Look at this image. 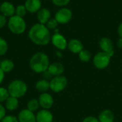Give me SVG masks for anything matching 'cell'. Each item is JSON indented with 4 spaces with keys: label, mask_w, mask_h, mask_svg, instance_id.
Segmentation results:
<instances>
[{
    "label": "cell",
    "mask_w": 122,
    "mask_h": 122,
    "mask_svg": "<svg viewBox=\"0 0 122 122\" xmlns=\"http://www.w3.org/2000/svg\"><path fill=\"white\" fill-rule=\"evenodd\" d=\"M53 119V114L47 109H41L36 115V122H52Z\"/></svg>",
    "instance_id": "13"
},
{
    "label": "cell",
    "mask_w": 122,
    "mask_h": 122,
    "mask_svg": "<svg viewBox=\"0 0 122 122\" xmlns=\"http://www.w3.org/2000/svg\"><path fill=\"white\" fill-rule=\"evenodd\" d=\"M118 34H119L120 38H122V23H121L120 25L119 26V28H118Z\"/></svg>",
    "instance_id": "35"
},
{
    "label": "cell",
    "mask_w": 122,
    "mask_h": 122,
    "mask_svg": "<svg viewBox=\"0 0 122 122\" xmlns=\"http://www.w3.org/2000/svg\"><path fill=\"white\" fill-rule=\"evenodd\" d=\"M43 74H44V79H51V77H52V75L48 71V70H46V71H45L44 72H43Z\"/></svg>",
    "instance_id": "33"
},
{
    "label": "cell",
    "mask_w": 122,
    "mask_h": 122,
    "mask_svg": "<svg viewBox=\"0 0 122 122\" xmlns=\"http://www.w3.org/2000/svg\"><path fill=\"white\" fill-rule=\"evenodd\" d=\"M29 37L36 45L45 46L48 44L51 38L49 29L41 24H34L29 31Z\"/></svg>",
    "instance_id": "1"
},
{
    "label": "cell",
    "mask_w": 122,
    "mask_h": 122,
    "mask_svg": "<svg viewBox=\"0 0 122 122\" xmlns=\"http://www.w3.org/2000/svg\"><path fill=\"white\" fill-rule=\"evenodd\" d=\"M51 42L53 45L59 50H64L68 45V43L64 36L59 33L54 34L51 37Z\"/></svg>",
    "instance_id": "9"
},
{
    "label": "cell",
    "mask_w": 122,
    "mask_h": 122,
    "mask_svg": "<svg viewBox=\"0 0 122 122\" xmlns=\"http://www.w3.org/2000/svg\"><path fill=\"white\" fill-rule=\"evenodd\" d=\"M48 71L52 75V76H56L61 75L64 71V67L62 64L59 62H54L49 65Z\"/></svg>",
    "instance_id": "14"
},
{
    "label": "cell",
    "mask_w": 122,
    "mask_h": 122,
    "mask_svg": "<svg viewBox=\"0 0 122 122\" xmlns=\"http://www.w3.org/2000/svg\"><path fill=\"white\" fill-rule=\"evenodd\" d=\"M98 119L99 122H114V115L111 110L105 109L99 114Z\"/></svg>",
    "instance_id": "17"
},
{
    "label": "cell",
    "mask_w": 122,
    "mask_h": 122,
    "mask_svg": "<svg viewBox=\"0 0 122 122\" xmlns=\"http://www.w3.org/2000/svg\"><path fill=\"white\" fill-rule=\"evenodd\" d=\"M19 107V100L17 98L9 96V97L5 102V108L6 109L13 112L16 110Z\"/></svg>",
    "instance_id": "19"
},
{
    "label": "cell",
    "mask_w": 122,
    "mask_h": 122,
    "mask_svg": "<svg viewBox=\"0 0 122 122\" xmlns=\"http://www.w3.org/2000/svg\"><path fill=\"white\" fill-rule=\"evenodd\" d=\"M8 27L13 34H21L26 30V23L22 17L14 15L9 20Z\"/></svg>",
    "instance_id": "4"
},
{
    "label": "cell",
    "mask_w": 122,
    "mask_h": 122,
    "mask_svg": "<svg viewBox=\"0 0 122 122\" xmlns=\"http://www.w3.org/2000/svg\"><path fill=\"white\" fill-rule=\"evenodd\" d=\"M8 50V44L5 39L0 37V56L4 55Z\"/></svg>",
    "instance_id": "25"
},
{
    "label": "cell",
    "mask_w": 122,
    "mask_h": 122,
    "mask_svg": "<svg viewBox=\"0 0 122 122\" xmlns=\"http://www.w3.org/2000/svg\"><path fill=\"white\" fill-rule=\"evenodd\" d=\"M26 11H27V10H26V7H25L24 5H19L16 8L15 14H16V16L23 18V16H24L26 15Z\"/></svg>",
    "instance_id": "26"
},
{
    "label": "cell",
    "mask_w": 122,
    "mask_h": 122,
    "mask_svg": "<svg viewBox=\"0 0 122 122\" xmlns=\"http://www.w3.org/2000/svg\"><path fill=\"white\" fill-rule=\"evenodd\" d=\"M45 1H47V0H45Z\"/></svg>",
    "instance_id": "39"
},
{
    "label": "cell",
    "mask_w": 122,
    "mask_h": 122,
    "mask_svg": "<svg viewBox=\"0 0 122 122\" xmlns=\"http://www.w3.org/2000/svg\"><path fill=\"white\" fill-rule=\"evenodd\" d=\"M110 59L111 56L108 54L104 51H101L97 53L94 56L93 62L96 68L99 69H104L109 66L110 63Z\"/></svg>",
    "instance_id": "6"
},
{
    "label": "cell",
    "mask_w": 122,
    "mask_h": 122,
    "mask_svg": "<svg viewBox=\"0 0 122 122\" xmlns=\"http://www.w3.org/2000/svg\"><path fill=\"white\" fill-rule=\"evenodd\" d=\"M0 11L4 16H13L15 14L16 9L12 4L8 1L3 2L0 6Z\"/></svg>",
    "instance_id": "12"
},
{
    "label": "cell",
    "mask_w": 122,
    "mask_h": 122,
    "mask_svg": "<svg viewBox=\"0 0 122 122\" xmlns=\"http://www.w3.org/2000/svg\"><path fill=\"white\" fill-rule=\"evenodd\" d=\"M99 46L104 52L108 54L111 57L113 56L114 51L113 44L110 39L107 37L102 38L99 41Z\"/></svg>",
    "instance_id": "10"
},
{
    "label": "cell",
    "mask_w": 122,
    "mask_h": 122,
    "mask_svg": "<svg viewBox=\"0 0 122 122\" xmlns=\"http://www.w3.org/2000/svg\"><path fill=\"white\" fill-rule=\"evenodd\" d=\"M58 24L59 23L55 19V18L54 19H50L46 23V27L49 29H55L57 27Z\"/></svg>",
    "instance_id": "27"
},
{
    "label": "cell",
    "mask_w": 122,
    "mask_h": 122,
    "mask_svg": "<svg viewBox=\"0 0 122 122\" xmlns=\"http://www.w3.org/2000/svg\"><path fill=\"white\" fill-rule=\"evenodd\" d=\"M19 122H36V115L27 109L21 110L18 114Z\"/></svg>",
    "instance_id": "11"
},
{
    "label": "cell",
    "mask_w": 122,
    "mask_h": 122,
    "mask_svg": "<svg viewBox=\"0 0 122 122\" xmlns=\"http://www.w3.org/2000/svg\"><path fill=\"white\" fill-rule=\"evenodd\" d=\"M56 55H57L59 57H61V56H62L61 53V52H59V51H57V52H56Z\"/></svg>",
    "instance_id": "37"
},
{
    "label": "cell",
    "mask_w": 122,
    "mask_h": 122,
    "mask_svg": "<svg viewBox=\"0 0 122 122\" xmlns=\"http://www.w3.org/2000/svg\"><path fill=\"white\" fill-rule=\"evenodd\" d=\"M71 17H72L71 11L67 8H62L59 9L55 15V19L57 21L59 24H61L68 23L71 20Z\"/></svg>",
    "instance_id": "7"
},
{
    "label": "cell",
    "mask_w": 122,
    "mask_h": 122,
    "mask_svg": "<svg viewBox=\"0 0 122 122\" xmlns=\"http://www.w3.org/2000/svg\"><path fill=\"white\" fill-rule=\"evenodd\" d=\"M31 69L37 74L46 71L50 65L48 56L43 52H37L34 54L29 61Z\"/></svg>",
    "instance_id": "2"
},
{
    "label": "cell",
    "mask_w": 122,
    "mask_h": 122,
    "mask_svg": "<svg viewBox=\"0 0 122 122\" xmlns=\"http://www.w3.org/2000/svg\"><path fill=\"white\" fill-rule=\"evenodd\" d=\"M79 59L81 61H84V62H88L90 61L91 58H92V55H91V53L87 51V50H82L79 54Z\"/></svg>",
    "instance_id": "23"
},
{
    "label": "cell",
    "mask_w": 122,
    "mask_h": 122,
    "mask_svg": "<svg viewBox=\"0 0 122 122\" xmlns=\"http://www.w3.org/2000/svg\"><path fill=\"white\" fill-rule=\"evenodd\" d=\"M49 84L50 89L55 93H59L65 89L68 84V80L64 76L60 75L52 78Z\"/></svg>",
    "instance_id": "5"
},
{
    "label": "cell",
    "mask_w": 122,
    "mask_h": 122,
    "mask_svg": "<svg viewBox=\"0 0 122 122\" xmlns=\"http://www.w3.org/2000/svg\"><path fill=\"white\" fill-rule=\"evenodd\" d=\"M82 122H99V121L97 118L90 116V117H86Z\"/></svg>",
    "instance_id": "31"
},
{
    "label": "cell",
    "mask_w": 122,
    "mask_h": 122,
    "mask_svg": "<svg viewBox=\"0 0 122 122\" xmlns=\"http://www.w3.org/2000/svg\"><path fill=\"white\" fill-rule=\"evenodd\" d=\"M9 94L7 89L0 86V103L5 102L6 100L9 97Z\"/></svg>",
    "instance_id": "24"
},
{
    "label": "cell",
    "mask_w": 122,
    "mask_h": 122,
    "mask_svg": "<svg viewBox=\"0 0 122 122\" xmlns=\"http://www.w3.org/2000/svg\"><path fill=\"white\" fill-rule=\"evenodd\" d=\"M70 0H52V2L58 6H65L69 3Z\"/></svg>",
    "instance_id": "29"
},
{
    "label": "cell",
    "mask_w": 122,
    "mask_h": 122,
    "mask_svg": "<svg viewBox=\"0 0 122 122\" xmlns=\"http://www.w3.org/2000/svg\"><path fill=\"white\" fill-rule=\"evenodd\" d=\"M1 122H19V120L18 118H16L13 115H8V116H5L2 119Z\"/></svg>",
    "instance_id": "28"
},
{
    "label": "cell",
    "mask_w": 122,
    "mask_h": 122,
    "mask_svg": "<svg viewBox=\"0 0 122 122\" xmlns=\"http://www.w3.org/2000/svg\"><path fill=\"white\" fill-rule=\"evenodd\" d=\"M6 116V108L0 103V122Z\"/></svg>",
    "instance_id": "30"
},
{
    "label": "cell",
    "mask_w": 122,
    "mask_h": 122,
    "mask_svg": "<svg viewBox=\"0 0 122 122\" xmlns=\"http://www.w3.org/2000/svg\"><path fill=\"white\" fill-rule=\"evenodd\" d=\"M4 76H5V73L0 68V84H2V82L4 79Z\"/></svg>",
    "instance_id": "34"
},
{
    "label": "cell",
    "mask_w": 122,
    "mask_h": 122,
    "mask_svg": "<svg viewBox=\"0 0 122 122\" xmlns=\"http://www.w3.org/2000/svg\"><path fill=\"white\" fill-rule=\"evenodd\" d=\"M117 46H118L119 48L122 49V38H120V39H119V41H118V42H117Z\"/></svg>",
    "instance_id": "36"
},
{
    "label": "cell",
    "mask_w": 122,
    "mask_h": 122,
    "mask_svg": "<svg viewBox=\"0 0 122 122\" xmlns=\"http://www.w3.org/2000/svg\"><path fill=\"white\" fill-rule=\"evenodd\" d=\"M54 122V121H53V122Z\"/></svg>",
    "instance_id": "38"
},
{
    "label": "cell",
    "mask_w": 122,
    "mask_h": 122,
    "mask_svg": "<svg viewBox=\"0 0 122 122\" xmlns=\"http://www.w3.org/2000/svg\"><path fill=\"white\" fill-rule=\"evenodd\" d=\"M7 89L11 97L19 99L26 94L28 87L24 81L20 79H15L9 84Z\"/></svg>",
    "instance_id": "3"
},
{
    "label": "cell",
    "mask_w": 122,
    "mask_h": 122,
    "mask_svg": "<svg viewBox=\"0 0 122 122\" xmlns=\"http://www.w3.org/2000/svg\"><path fill=\"white\" fill-rule=\"evenodd\" d=\"M39 107H40V105L39 103V100L36 99H32L31 100H29L26 105L27 109H29V111H31L34 113L39 109Z\"/></svg>",
    "instance_id": "22"
},
{
    "label": "cell",
    "mask_w": 122,
    "mask_h": 122,
    "mask_svg": "<svg viewBox=\"0 0 122 122\" xmlns=\"http://www.w3.org/2000/svg\"><path fill=\"white\" fill-rule=\"evenodd\" d=\"M68 49L74 54H79L83 50V44L82 43L76 39H73L69 41L67 45Z\"/></svg>",
    "instance_id": "16"
},
{
    "label": "cell",
    "mask_w": 122,
    "mask_h": 122,
    "mask_svg": "<svg viewBox=\"0 0 122 122\" xmlns=\"http://www.w3.org/2000/svg\"><path fill=\"white\" fill-rule=\"evenodd\" d=\"M6 23V16H4L2 14H0V29H2Z\"/></svg>",
    "instance_id": "32"
},
{
    "label": "cell",
    "mask_w": 122,
    "mask_h": 122,
    "mask_svg": "<svg viewBox=\"0 0 122 122\" xmlns=\"http://www.w3.org/2000/svg\"><path fill=\"white\" fill-rule=\"evenodd\" d=\"M24 6L29 12L35 13L40 10L41 3L40 0H26Z\"/></svg>",
    "instance_id": "15"
},
{
    "label": "cell",
    "mask_w": 122,
    "mask_h": 122,
    "mask_svg": "<svg viewBox=\"0 0 122 122\" xmlns=\"http://www.w3.org/2000/svg\"><path fill=\"white\" fill-rule=\"evenodd\" d=\"M35 87L38 92L41 93H44L50 89V84L49 81L46 79H41L36 83Z\"/></svg>",
    "instance_id": "20"
},
{
    "label": "cell",
    "mask_w": 122,
    "mask_h": 122,
    "mask_svg": "<svg viewBox=\"0 0 122 122\" xmlns=\"http://www.w3.org/2000/svg\"><path fill=\"white\" fill-rule=\"evenodd\" d=\"M0 68L4 73H9L14 69V64L9 59H4L0 63Z\"/></svg>",
    "instance_id": "21"
},
{
    "label": "cell",
    "mask_w": 122,
    "mask_h": 122,
    "mask_svg": "<svg viewBox=\"0 0 122 122\" xmlns=\"http://www.w3.org/2000/svg\"><path fill=\"white\" fill-rule=\"evenodd\" d=\"M51 13L49 9H40L37 13V19L40 24H45L47 23V21L50 19Z\"/></svg>",
    "instance_id": "18"
},
{
    "label": "cell",
    "mask_w": 122,
    "mask_h": 122,
    "mask_svg": "<svg viewBox=\"0 0 122 122\" xmlns=\"http://www.w3.org/2000/svg\"><path fill=\"white\" fill-rule=\"evenodd\" d=\"M39 105L43 109H47L49 110L51 109L54 104V99L52 96L46 92L41 93L39 97Z\"/></svg>",
    "instance_id": "8"
}]
</instances>
